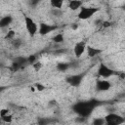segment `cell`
<instances>
[{
    "mask_svg": "<svg viewBox=\"0 0 125 125\" xmlns=\"http://www.w3.org/2000/svg\"><path fill=\"white\" fill-rule=\"evenodd\" d=\"M100 104L99 101L91 100V101H83V102H77L72 105V110L78 115L82 117H89L94 109Z\"/></svg>",
    "mask_w": 125,
    "mask_h": 125,
    "instance_id": "cell-1",
    "label": "cell"
},
{
    "mask_svg": "<svg viewBox=\"0 0 125 125\" xmlns=\"http://www.w3.org/2000/svg\"><path fill=\"white\" fill-rule=\"evenodd\" d=\"M99 11H100V8H98V7H85V6H82L78 11L77 17H78L79 20H82V21L89 20L94 15H96Z\"/></svg>",
    "mask_w": 125,
    "mask_h": 125,
    "instance_id": "cell-2",
    "label": "cell"
},
{
    "mask_svg": "<svg viewBox=\"0 0 125 125\" xmlns=\"http://www.w3.org/2000/svg\"><path fill=\"white\" fill-rule=\"evenodd\" d=\"M23 20H24L25 29L28 32V34L30 36L36 35L38 32V24L36 23V21L31 17H29L27 15H23Z\"/></svg>",
    "mask_w": 125,
    "mask_h": 125,
    "instance_id": "cell-3",
    "label": "cell"
},
{
    "mask_svg": "<svg viewBox=\"0 0 125 125\" xmlns=\"http://www.w3.org/2000/svg\"><path fill=\"white\" fill-rule=\"evenodd\" d=\"M98 75L99 77H102V78H109L113 75H116L118 72H116L115 70H113L111 67H109L107 64L104 63V62H101L99 64V67H98Z\"/></svg>",
    "mask_w": 125,
    "mask_h": 125,
    "instance_id": "cell-4",
    "label": "cell"
},
{
    "mask_svg": "<svg viewBox=\"0 0 125 125\" xmlns=\"http://www.w3.org/2000/svg\"><path fill=\"white\" fill-rule=\"evenodd\" d=\"M104 122L107 125H120V124H123L125 120L119 114L111 112L104 116Z\"/></svg>",
    "mask_w": 125,
    "mask_h": 125,
    "instance_id": "cell-5",
    "label": "cell"
},
{
    "mask_svg": "<svg viewBox=\"0 0 125 125\" xmlns=\"http://www.w3.org/2000/svg\"><path fill=\"white\" fill-rule=\"evenodd\" d=\"M85 76V73H78V74H72L65 78V81L67 84H69L72 87H78L81 82L83 81V78Z\"/></svg>",
    "mask_w": 125,
    "mask_h": 125,
    "instance_id": "cell-6",
    "label": "cell"
},
{
    "mask_svg": "<svg viewBox=\"0 0 125 125\" xmlns=\"http://www.w3.org/2000/svg\"><path fill=\"white\" fill-rule=\"evenodd\" d=\"M58 29V26L55 25V24H50V23H46V22H41L39 23L38 25V32L40 35L44 36V35H47L55 30Z\"/></svg>",
    "mask_w": 125,
    "mask_h": 125,
    "instance_id": "cell-7",
    "label": "cell"
},
{
    "mask_svg": "<svg viewBox=\"0 0 125 125\" xmlns=\"http://www.w3.org/2000/svg\"><path fill=\"white\" fill-rule=\"evenodd\" d=\"M111 88V83L106 78L98 79L96 82V89L99 92H106Z\"/></svg>",
    "mask_w": 125,
    "mask_h": 125,
    "instance_id": "cell-8",
    "label": "cell"
},
{
    "mask_svg": "<svg viewBox=\"0 0 125 125\" xmlns=\"http://www.w3.org/2000/svg\"><path fill=\"white\" fill-rule=\"evenodd\" d=\"M86 46H87V44H86V42L83 41V40L78 41V42L74 45V47H73V54H74V56H75L77 59H79V58L85 53Z\"/></svg>",
    "mask_w": 125,
    "mask_h": 125,
    "instance_id": "cell-9",
    "label": "cell"
},
{
    "mask_svg": "<svg viewBox=\"0 0 125 125\" xmlns=\"http://www.w3.org/2000/svg\"><path fill=\"white\" fill-rule=\"evenodd\" d=\"M86 53H87V56L89 58H95L97 56H99L100 54H102L103 50L102 49H99L97 47H93V46H90V45H87L86 46Z\"/></svg>",
    "mask_w": 125,
    "mask_h": 125,
    "instance_id": "cell-10",
    "label": "cell"
},
{
    "mask_svg": "<svg viewBox=\"0 0 125 125\" xmlns=\"http://www.w3.org/2000/svg\"><path fill=\"white\" fill-rule=\"evenodd\" d=\"M14 21V18L11 15H6L0 19V28H7Z\"/></svg>",
    "mask_w": 125,
    "mask_h": 125,
    "instance_id": "cell-11",
    "label": "cell"
},
{
    "mask_svg": "<svg viewBox=\"0 0 125 125\" xmlns=\"http://www.w3.org/2000/svg\"><path fill=\"white\" fill-rule=\"evenodd\" d=\"M82 6V0H68V8L71 11H78Z\"/></svg>",
    "mask_w": 125,
    "mask_h": 125,
    "instance_id": "cell-12",
    "label": "cell"
},
{
    "mask_svg": "<svg viewBox=\"0 0 125 125\" xmlns=\"http://www.w3.org/2000/svg\"><path fill=\"white\" fill-rule=\"evenodd\" d=\"M56 68H57L58 71L65 72V71H67V70L70 68V63H69V62H58V63L56 64Z\"/></svg>",
    "mask_w": 125,
    "mask_h": 125,
    "instance_id": "cell-13",
    "label": "cell"
},
{
    "mask_svg": "<svg viewBox=\"0 0 125 125\" xmlns=\"http://www.w3.org/2000/svg\"><path fill=\"white\" fill-rule=\"evenodd\" d=\"M64 0H50V6L52 9H62Z\"/></svg>",
    "mask_w": 125,
    "mask_h": 125,
    "instance_id": "cell-14",
    "label": "cell"
},
{
    "mask_svg": "<svg viewBox=\"0 0 125 125\" xmlns=\"http://www.w3.org/2000/svg\"><path fill=\"white\" fill-rule=\"evenodd\" d=\"M11 45H12L15 49H19V48H21V45H22V40H21V38L15 37L14 39L11 40Z\"/></svg>",
    "mask_w": 125,
    "mask_h": 125,
    "instance_id": "cell-15",
    "label": "cell"
},
{
    "mask_svg": "<svg viewBox=\"0 0 125 125\" xmlns=\"http://www.w3.org/2000/svg\"><path fill=\"white\" fill-rule=\"evenodd\" d=\"M63 40H64V36H63V34L61 33V32L55 34V36L53 37V41H54L55 43H57V44H61V43H62Z\"/></svg>",
    "mask_w": 125,
    "mask_h": 125,
    "instance_id": "cell-16",
    "label": "cell"
},
{
    "mask_svg": "<svg viewBox=\"0 0 125 125\" xmlns=\"http://www.w3.org/2000/svg\"><path fill=\"white\" fill-rule=\"evenodd\" d=\"M0 118H1V120H2L3 123H11L12 120H13V116L10 113L9 114H6L4 116H1Z\"/></svg>",
    "mask_w": 125,
    "mask_h": 125,
    "instance_id": "cell-17",
    "label": "cell"
},
{
    "mask_svg": "<svg viewBox=\"0 0 125 125\" xmlns=\"http://www.w3.org/2000/svg\"><path fill=\"white\" fill-rule=\"evenodd\" d=\"M16 37V32L14 31V30H9V31H7V33H6V35H5V39H8V40H12V39H14Z\"/></svg>",
    "mask_w": 125,
    "mask_h": 125,
    "instance_id": "cell-18",
    "label": "cell"
},
{
    "mask_svg": "<svg viewBox=\"0 0 125 125\" xmlns=\"http://www.w3.org/2000/svg\"><path fill=\"white\" fill-rule=\"evenodd\" d=\"M31 65H32V67H33V69H34L35 71H39V70L42 68V66H43L42 62H38V61H36L35 62H33Z\"/></svg>",
    "mask_w": 125,
    "mask_h": 125,
    "instance_id": "cell-19",
    "label": "cell"
},
{
    "mask_svg": "<svg viewBox=\"0 0 125 125\" xmlns=\"http://www.w3.org/2000/svg\"><path fill=\"white\" fill-rule=\"evenodd\" d=\"M92 123L94 125H104V124H105L104 118H94V120H93Z\"/></svg>",
    "mask_w": 125,
    "mask_h": 125,
    "instance_id": "cell-20",
    "label": "cell"
},
{
    "mask_svg": "<svg viewBox=\"0 0 125 125\" xmlns=\"http://www.w3.org/2000/svg\"><path fill=\"white\" fill-rule=\"evenodd\" d=\"M37 61V56L36 55H30L27 57V63L32 64L33 62H35Z\"/></svg>",
    "mask_w": 125,
    "mask_h": 125,
    "instance_id": "cell-21",
    "label": "cell"
},
{
    "mask_svg": "<svg viewBox=\"0 0 125 125\" xmlns=\"http://www.w3.org/2000/svg\"><path fill=\"white\" fill-rule=\"evenodd\" d=\"M35 86H36V88H37V90H38V91H43V90L45 89V86H44V85H42V84H39V83L35 84Z\"/></svg>",
    "mask_w": 125,
    "mask_h": 125,
    "instance_id": "cell-22",
    "label": "cell"
},
{
    "mask_svg": "<svg viewBox=\"0 0 125 125\" xmlns=\"http://www.w3.org/2000/svg\"><path fill=\"white\" fill-rule=\"evenodd\" d=\"M10 112H9V109H1L0 110V117L1 116H4V115H6V114H9Z\"/></svg>",
    "mask_w": 125,
    "mask_h": 125,
    "instance_id": "cell-23",
    "label": "cell"
},
{
    "mask_svg": "<svg viewBox=\"0 0 125 125\" xmlns=\"http://www.w3.org/2000/svg\"><path fill=\"white\" fill-rule=\"evenodd\" d=\"M40 1H41V0H29V3H30L31 6H36V5L39 4Z\"/></svg>",
    "mask_w": 125,
    "mask_h": 125,
    "instance_id": "cell-24",
    "label": "cell"
},
{
    "mask_svg": "<svg viewBox=\"0 0 125 125\" xmlns=\"http://www.w3.org/2000/svg\"><path fill=\"white\" fill-rule=\"evenodd\" d=\"M111 25V23L109 22V21H104V23H103V26L104 27H108V26H110Z\"/></svg>",
    "mask_w": 125,
    "mask_h": 125,
    "instance_id": "cell-25",
    "label": "cell"
},
{
    "mask_svg": "<svg viewBox=\"0 0 125 125\" xmlns=\"http://www.w3.org/2000/svg\"><path fill=\"white\" fill-rule=\"evenodd\" d=\"M4 90H5V87L4 86H0V93H2Z\"/></svg>",
    "mask_w": 125,
    "mask_h": 125,
    "instance_id": "cell-26",
    "label": "cell"
},
{
    "mask_svg": "<svg viewBox=\"0 0 125 125\" xmlns=\"http://www.w3.org/2000/svg\"><path fill=\"white\" fill-rule=\"evenodd\" d=\"M0 123H2V120H1V118H0Z\"/></svg>",
    "mask_w": 125,
    "mask_h": 125,
    "instance_id": "cell-27",
    "label": "cell"
}]
</instances>
